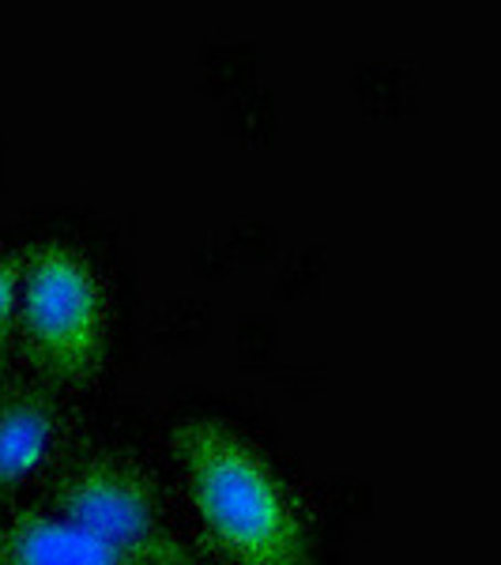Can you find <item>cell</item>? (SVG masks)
<instances>
[{
    "label": "cell",
    "instance_id": "cell-1",
    "mask_svg": "<svg viewBox=\"0 0 501 565\" xmlns=\"http://www.w3.org/2000/svg\"><path fill=\"white\" fill-rule=\"evenodd\" d=\"M170 449L200 524L234 565H313L287 482L234 426L185 418L170 430Z\"/></svg>",
    "mask_w": 501,
    "mask_h": 565
},
{
    "label": "cell",
    "instance_id": "cell-2",
    "mask_svg": "<svg viewBox=\"0 0 501 565\" xmlns=\"http://www.w3.org/2000/svg\"><path fill=\"white\" fill-rule=\"evenodd\" d=\"M20 348L42 385L79 388L103 370L109 309L84 253L39 242L20 257Z\"/></svg>",
    "mask_w": 501,
    "mask_h": 565
},
{
    "label": "cell",
    "instance_id": "cell-3",
    "mask_svg": "<svg viewBox=\"0 0 501 565\" xmlns=\"http://www.w3.org/2000/svg\"><path fill=\"white\" fill-rule=\"evenodd\" d=\"M53 513L125 546H159L178 540L162 516L159 487L143 468L121 457H84L57 476L50 490Z\"/></svg>",
    "mask_w": 501,
    "mask_h": 565
},
{
    "label": "cell",
    "instance_id": "cell-4",
    "mask_svg": "<svg viewBox=\"0 0 501 565\" xmlns=\"http://www.w3.org/2000/svg\"><path fill=\"white\" fill-rule=\"evenodd\" d=\"M0 565H200L185 540L125 546L57 513H15L0 521Z\"/></svg>",
    "mask_w": 501,
    "mask_h": 565
},
{
    "label": "cell",
    "instance_id": "cell-5",
    "mask_svg": "<svg viewBox=\"0 0 501 565\" xmlns=\"http://www.w3.org/2000/svg\"><path fill=\"white\" fill-rule=\"evenodd\" d=\"M61 437V399L50 385H0V498L50 463Z\"/></svg>",
    "mask_w": 501,
    "mask_h": 565
},
{
    "label": "cell",
    "instance_id": "cell-6",
    "mask_svg": "<svg viewBox=\"0 0 501 565\" xmlns=\"http://www.w3.org/2000/svg\"><path fill=\"white\" fill-rule=\"evenodd\" d=\"M15 317H20V257L0 253V377L8 366V351H12Z\"/></svg>",
    "mask_w": 501,
    "mask_h": 565
}]
</instances>
